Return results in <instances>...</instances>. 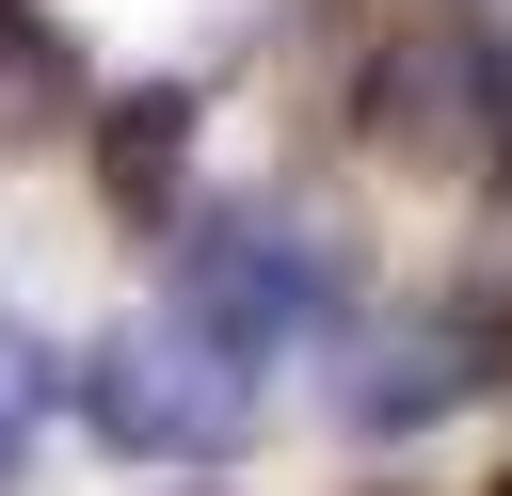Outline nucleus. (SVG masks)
Listing matches in <instances>:
<instances>
[{"label":"nucleus","mask_w":512,"mask_h":496,"mask_svg":"<svg viewBox=\"0 0 512 496\" xmlns=\"http://www.w3.org/2000/svg\"><path fill=\"white\" fill-rule=\"evenodd\" d=\"M352 128L400 176H496L512 160V32L496 16H400L352 64Z\"/></svg>","instance_id":"1"},{"label":"nucleus","mask_w":512,"mask_h":496,"mask_svg":"<svg viewBox=\"0 0 512 496\" xmlns=\"http://www.w3.org/2000/svg\"><path fill=\"white\" fill-rule=\"evenodd\" d=\"M80 416H96L128 464H224V448L256 432V368H224V352L160 304V320H112V336L80 352Z\"/></svg>","instance_id":"2"},{"label":"nucleus","mask_w":512,"mask_h":496,"mask_svg":"<svg viewBox=\"0 0 512 496\" xmlns=\"http://www.w3.org/2000/svg\"><path fill=\"white\" fill-rule=\"evenodd\" d=\"M320 304H336V272H320V224L304 208H224V224L176 240V320L224 368H272L288 336H320Z\"/></svg>","instance_id":"3"},{"label":"nucleus","mask_w":512,"mask_h":496,"mask_svg":"<svg viewBox=\"0 0 512 496\" xmlns=\"http://www.w3.org/2000/svg\"><path fill=\"white\" fill-rule=\"evenodd\" d=\"M480 368H496V336H480L464 304H384V320H352L336 416H352V432H432V416L480 400Z\"/></svg>","instance_id":"4"},{"label":"nucleus","mask_w":512,"mask_h":496,"mask_svg":"<svg viewBox=\"0 0 512 496\" xmlns=\"http://www.w3.org/2000/svg\"><path fill=\"white\" fill-rule=\"evenodd\" d=\"M96 192H112V224H192V80H128V96H96Z\"/></svg>","instance_id":"5"},{"label":"nucleus","mask_w":512,"mask_h":496,"mask_svg":"<svg viewBox=\"0 0 512 496\" xmlns=\"http://www.w3.org/2000/svg\"><path fill=\"white\" fill-rule=\"evenodd\" d=\"M80 112H96V80H80L64 16L48 0H0V160H48Z\"/></svg>","instance_id":"6"},{"label":"nucleus","mask_w":512,"mask_h":496,"mask_svg":"<svg viewBox=\"0 0 512 496\" xmlns=\"http://www.w3.org/2000/svg\"><path fill=\"white\" fill-rule=\"evenodd\" d=\"M464 320L512 352V160L480 176V240H464Z\"/></svg>","instance_id":"7"},{"label":"nucleus","mask_w":512,"mask_h":496,"mask_svg":"<svg viewBox=\"0 0 512 496\" xmlns=\"http://www.w3.org/2000/svg\"><path fill=\"white\" fill-rule=\"evenodd\" d=\"M32 432H48V368H32V336L0 320V464H16Z\"/></svg>","instance_id":"8"},{"label":"nucleus","mask_w":512,"mask_h":496,"mask_svg":"<svg viewBox=\"0 0 512 496\" xmlns=\"http://www.w3.org/2000/svg\"><path fill=\"white\" fill-rule=\"evenodd\" d=\"M496 496H512V480H496Z\"/></svg>","instance_id":"9"}]
</instances>
